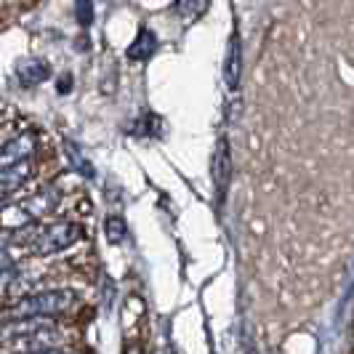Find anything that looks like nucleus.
<instances>
[{"instance_id": "1", "label": "nucleus", "mask_w": 354, "mask_h": 354, "mask_svg": "<svg viewBox=\"0 0 354 354\" xmlns=\"http://www.w3.org/2000/svg\"><path fill=\"white\" fill-rule=\"evenodd\" d=\"M77 304V296L70 288H59V290H37L27 293L11 304L8 317H56L70 312Z\"/></svg>"}, {"instance_id": "2", "label": "nucleus", "mask_w": 354, "mask_h": 354, "mask_svg": "<svg viewBox=\"0 0 354 354\" xmlns=\"http://www.w3.org/2000/svg\"><path fill=\"white\" fill-rule=\"evenodd\" d=\"M80 237H83V230L75 221H56V224H43V227L37 224L27 250L32 256H53L59 250L75 245Z\"/></svg>"}, {"instance_id": "3", "label": "nucleus", "mask_w": 354, "mask_h": 354, "mask_svg": "<svg viewBox=\"0 0 354 354\" xmlns=\"http://www.w3.org/2000/svg\"><path fill=\"white\" fill-rule=\"evenodd\" d=\"M35 174V160H19L11 165L0 168V205H6V200L14 195L17 189H21Z\"/></svg>"}, {"instance_id": "4", "label": "nucleus", "mask_w": 354, "mask_h": 354, "mask_svg": "<svg viewBox=\"0 0 354 354\" xmlns=\"http://www.w3.org/2000/svg\"><path fill=\"white\" fill-rule=\"evenodd\" d=\"M37 133L35 131H21L17 136L6 139L0 144V168L3 165H11L19 160H30L37 152Z\"/></svg>"}, {"instance_id": "5", "label": "nucleus", "mask_w": 354, "mask_h": 354, "mask_svg": "<svg viewBox=\"0 0 354 354\" xmlns=\"http://www.w3.org/2000/svg\"><path fill=\"white\" fill-rule=\"evenodd\" d=\"M14 72H17V80L24 88H32V86H40L51 77V64L40 56H27V59H19Z\"/></svg>"}, {"instance_id": "6", "label": "nucleus", "mask_w": 354, "mask_h": 354, "mask_svg": "<svg viewBox=\"0 0 354 354\" xmlns=\"http://www.w3.org/2000/svg\"><path fill=\"white\" fill-rule=\"evenodd\" d=\"M243 80V43H240V32L234 30L227 43V59H224V83L230 91L240 88Z\"/></svg>"}, {"instance_id": "7", "label": "nucleus", "mask_w": 354, "mask_h": 354, "mask_svg": "<svg viewBox=\"0 0 354 354\" xmlns=\"http://www.w3.org/2000/svg\"><path fill=\"white\" fill-rule=\"evenodd\" d=\"M211 176H213L216 189H218V195H224V189H227L230 176H232V152H230V142H227L224 136L218 139V144H216V152H213Z\"/></svg>"}, {"instance_id": "8", "label": "nucleus", "mask_w": 354, "mask_h": 354, "mask_svg": "<svg viewBox=\"0 0 354 354\" xmlns=\"http://www.w3.org/2000/svg\"><path fill=\"white\" fill-rule=\"evenodd\" d=\"M21 205H24V211L30 213V218L37 221V218L48 216V213L59 205V189H56V187H43V189L35 192L32 197L21 200Z\"/></svg>"}, {"instance_id": "9", "label": "nucleus", "mask_w": 354, "mask_h": 354, "mask_svg": "<svg viewBox=\"0 0 354 354\" xmlns=\"http://www.w3.org/2000/svg\"><path fill=\"white\" fill-rule=\"evenodd\" d=\"M155 51H158V35L149 27H139L133 43L128 46V59L131 62H147Z\"/></svg>"}, {"instance_id": "10", "label": "nucleus", "mask_w": 354, "mask_h": 354, "mask_svg": "<svg viewBox=\"0 0 354 354\" xmlns=\"http://www.w3.org/2000/svg\"><path fill=\"white\" fill-rule=\"evenodd\" d=\"M208 3L211 0H176V11L184 24H192L208 11Z\"/></svg>"}, {"instance_id": "11", "label": "nucleus", "mask_w": 354, "mask_h": 354, "mask_svg": "<svg viewBox=\"0 0 354 354\" xmlns=\"http://www.w3.org/2000/svg\"><path fill=\"white\" fill-rule=\"evenodd\" d=\"M104 232H106V243H109V245H120L125 237V221L120 216H109L104 224Z\"/></svg>"}, {"instance_id": "12", "label": "nucleus", "mask_w": 354, "mask_h": 354, "mask_svg": "<svg viewBox=\"0 0 354 354\" xmlns=\"http://www.w3.org/2000/svg\"><path fill=\"white\" fill-rule=\"evenodd\" d=\"M75 17L83 30H88L93 24V0H75Z\"/></svg>"}, {"instance_id": "13", "label": "nucleus", "mask_w": 354, "mask_h": 354, "mask_svg": "<svg viewBox=\"0 0 354 354\" xmlns=\"http://www.w3.org/2000/svg\"><path fill=\"white\" fill-rule=\"evenodd\" d=\"M67 149H70V158H72V162H75V168H77V171H83V176H88V178L93 176V168H91L88 160L83 158L72 144H67Z\"/></svg>"}, {"instance_id": "14", "label": "nucleus", "mask_w": 354, "mask_h": 354, "mask_svg": "<svg viewBox=\"0 0 354 354\" xmlns=\"http://www.w3.org/2000/svg\"><path fill=\"white\" fill-rule=\"evenodd\" d=\"M8 266H14V253L6 248V245H0V272L8 269Z\"/></svg>"}, {"instance_id": "15", "label": "nucleus", "mask_w": 354, "mask_h": 354, "mask_svg": "<svg viewBox=\"0 0 354 354\" xmlns=\"http://www.w3.org/2000/svg\"><path fill=\"white\" fill-rule=\"evenodd\" d=\"M70 86H72V75H64V77H62V83H56V91H59V93H67Z\"/></svg>"}, {"instance_id": "16", "label": "nucleus", "mask_w": 354, "mask_h": 354, "mask_svg": "<svg viewBox=\"0 0 354 354\" xmlns=\"http://www.w3.org/2000/svg\"><path fill=\"white\" fill-rule=\"evenodd\" d=\"M27 354H67V352H62L59 346H51V349H37V352H27Z\"/></svg>"}, {"instance_id": "17", "label": "nucleus", "mask_w": 354, "mask_h": 354, "mask_svg": "<svg viewBox=\"0 0 354 354\" xmlns=\"http://www.w3.org/2000/svg\"><path fill=\"white\" fill-rule=\"evenodd\" d=\"M0 354H3V344H0Z\"/></svg>"}]
</instances>
